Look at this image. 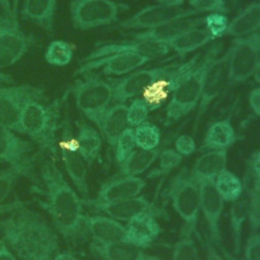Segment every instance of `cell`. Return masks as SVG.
<instances>
[{
	"label": "cell",
	"mask_w": 260,
	"mask_h": 260,
	"mask_svg": "<svg viewBox=\"0 0 260 260\" xmlns=\"http://www.w3.org/2000/svg\"><path fill=\"white\" fill-rule=\"evenodd\" d=\"M153 1L157 2L160 5L171 6V7H179L185 2V0H153Z\"/></svg>",
	"instance_id": "obj_55"
},
{
	"label": "cell",
	"mask_w": 260,
	"mask_h": 260,
	"mask_svg": "<svg viewBox=\"0 0 260 260\" xmlns=\"http://www.w3.org/2000/svg\"><path fill=\"white\" fill-rule=\"evenodd\" d=\"M39 185L36 191L45 196L36 201L50 215L58 234L67 243L75 244L86 230L83 225V202L57 167L54 158H47L40 164Z\"/></svg>",
	"instance_id": "obj_1"
},
{
	"label": "cell",
	"mask_w": 260,
	"mask_h": 260,
	"mask_svg": "<svg viewBox=\"0 0 260 260\" xmlns=\"http://www.w3.org/2000/svg\"><path fill=\"white\" fill-rule=\"evenodd\" d=\"M14 83H15V80L11 75L0 70V86L14 84Z\"/></svg>",
	"instance_id": "obj_54"
},
{
	"label": "cell",
	"mask_w": 260,
	"mask_h": 260,
	"mask_svg": "<svg viewBox=\"0 0 260 260\" xmlns=\"http://www.w3.org/2000/svg\"><path fill=\"white\" fill-rule=\"evenodd\" d=\"M20 177H23L22 172L15 168L0 171V205L8 198Z\"/></svg>",
	"instance_id": "obj_42"
},
{
	"label": "cell",
	"mask_w": 260,
	"mask_h": 260,
	"mask_svg": "<svg viewBox=\"0 0 260 260\" xmlns=\"http://www.w3.org/2000/svg\"><path fill=\"white\" fill-rule=\"evenodd\" d=\"M172 260H199L198 249L193 238V232L184 224L174 245Z\"/></svg>",
	"instance_id": "obj_36"
},
{
	"label": "cell",
	"mask_w": 260,
	"mask_h": 260,
	"mask_svg": "<svg viewBox=\"0 0 260 260\" xmlns=\"http://www.w3.org/2000/svg\"><path fill=\"white\" fill-rule=\"evenodd\" d=\"M14 0H0L1 11L12 19V8Z\"/></svg>",
	"instance_id": "obj_53"
},
{
	"label": "cell",
	"mask_w": 260,
	"mask_h": 260,
	"mask_svg": "<svg viewBox=\"0 0 260 260\" xmlns=\"http://www.w3.org/2000/svg\"><path fill=\"white\" fill-rule=\"evenodd\" d=\"M45 88L30 84L0 86V125L20 133L19 118L23 108L34 100H44Z\"/></svg>",
	"instance_id": "obj_10"
},
{
	"label": "cell",
	"mask_w": 260,
	"mask_h": 260,
	"mask_svg": "<svg viewBox=\"0 0 260 260\" xmlns=\"http://www.w3.org/2000/svg\"><path fill=\"white\" fill-rule=\"evenodd\" d=\"M58 147L68 177L72 181L77 192L84 199L88 198L87 165L79 151L76 136L73 135L68 112L65 113L64 119L61 123V136L59 138Z\"/></svg>",
	"instance_id": "obj_9"
},
{
	"label": "cell",
	"mask_w": 260,
	"mask_h": 260,
	"mask_svg": "<svg viewBox=\"0 0 260 260\" xmlns=\"http://www.w3.org/2000/svg\"><path fill=\"white\" fill-rule=\"evenodd\" d=\"M229 83V53L223 56L215 58L209 64L206 71L200 100L198 103V110L195 118V127L199 120L209 107V105L220 94L224 86Z\"/></svg>",
	"instance_id": "obj_18"
},
{
	"label": "cell",
	"mask_w": 260,
	"mask_h": 260,
	"mask_svg": "<svg viewBox=\"0 0 260 260\" xmlns=\"http://www.w3.org/2000/svg\"><path fill=\"white\" fill-rule=\"evenodd\" d=\"M40 152L35 150L30 141L16 135L13 130L0 125V162H5L11 168L22 172L23 177L39 185V177L36 175V164Z\"/></svg>",
	"instance_id": "obj_8"
},
{
	"label": "cell",
	"mask_w": 260,
	"mask_h": 260,
	"mask_svg": "<svg viewBox=\"0 0 260 260\" xmlns=\"http://www.w3.org/2000/svg\"><path fill=\"white\" fill-rule=\"evenodd\" d=\"M260 29V1L252 2L243 8L229 22L225 35L236 38L245 37Z\"/></svg>",
	"instance_id": "obj_30"
},
{
	"label": "cell",
	"mask_w": 260,
	"mask_h": 260,
	"mask_svg": "<svg viewBox=\"0 0 260 260\" xmlns=\"http://www.w3.org/2000/svg\"><path fill=\"white\" fill-rule=\"evenodd\" d=\"M54 260H79L75 255L70 252H59Z\"/></svg>",
	"instance_id": "obj_56"
},
{
	"label": "cell",
	"mask_w": 260,
	"mask_h": 260,
	"mask_svg": "<svg viewBox=\"0 0 260 260\" xmlns=\"http://www.w3.org/2000/svg\"><path fill=\"white\" fill-rule=\"evenodd\" d=\"M201 24H203V16H192L172 20L170 22L150 29L143 30L141 32L131 34V36L133 39L136 40H145L169 45L185 31L194 27H198Z\"/></svg>",
	"instance_id": "obj_21"
},
{
	"label": "cell",
	"mask_w": 260,
	"mask_h": 260,
	"mask_svg": "<svg viewBox=\"0 0 260 260\" xmlns=\"http://www.w3.org/2000/svg\"><path fill=\"white\" fill-rule=\"evenodd\" d=\"M73 57L72 46L63 40L52 41L45 52V60L52 66H66Z\"/></svg>",
	"instance_id": "obj_37"
},
{
	"label": "cell",
	"mask_w": 260,
	"mask_h": 260,
	"mask_svg": "<svg viewBox=\"0 0 260 260\" xmlns=\"http://www.w3.org/2000/svg\"><path fill=\"white\" fill-rule=\"evenodd\" d=\"M136 147L142 149H155L160 141L159 129L152 123L145 121L133 128Z\"/></svg>",
	"instance_id": "obj_38"
},
{
	"label": "cell",
	"mask_w": 260,
	"mask_h": 260,
	"mask_svg": "<svg viewBox=\"0 0 260 260\" xmlns=\"http://www.w3.org/2000/svg\"><path fill=\"white\" fill-rule=\"evenodd\" d=\"M90 250L101 260H161L160 257L148 254L142 248L128 241L114 243L91 242Z\"/></svg>",
	"instance_id": "obj_25"
},
{
	"label": "cell",
	"mask_w": 260,
	"mask_h": 260,
	"mask_svg": "<svg viewBox=\"0 0 260 260\" xmlns=\"http://www.w3.org/2000/svg\"><path fill=\"white\" fill-rule=\"evenodd\" d=\"M175 149L183 157L191 155L196 149V143L192 136L183 134L177 137L175 140Z\"/></svg>",
	"instance_id": "obj_47"
},
{
	"label": "cell",
	"mask_w": 260,
	"mask_h": 260,
	"mask_svg": "<svg viewBox=\"0 0 260 260\" xmlns=\"http://www.w3.org/2000/svg\"><path fill=\"white\" fill-rule=\"evenodd\" d=\"M83 204L91 206L106 213L108 216L119 221H129L134 216L141 213H151L158 218L166 215L165 211L150 202L142 195H137L123 200L113 202H101L94 199H82Z\"/></svg>",
	"instance_id": "obj_15"
},
{
	"label": "cell",
	"mask_w": 260,
	"mask_h": 260,
	"mask_svg": "<svg viewBox=\"0 0 260 260\" xmlns=\"http://www.w3.org/2000/svg\"><path fill=\"white\" fill-rule=\"evenodd\" d=\"M20 0H14L13 3V8H12V21L14 24H18V5H19Z\"/></svg>",
	"instance_id": "obj_57"
},
{
	"label": "cell",
	"mask_w": 260,
	"mask_h": 260,
	"mask_svg": "<svg viewBox=\"0 0 260 260\" xmlns=\"http://www.w3.org/2000/svg\"><path fill=\"white\" fill-rule=\"evenodd\" d=\"M220 48V44L210 47L195 68L174 90L166 107V125L174 124L198 106L206 71L212 60L217 57Z\"/></svg>",
	"instance_id": "obj_4"
},
{
	"label": "cell",
	"mask_w": 260,
	"mask_h": 260,
	"mask_svg": "<svg viewBox=\"0 0 260 260\" xmlns=\"http://www.w3.org/2000/svg\"><path fill=\"white\" fill-rule=\"evenodd\" d=\"M206 260H224L209 238L206 240Z\"/></svg>",
	"instance_id": "obj_51"
},
{
	"label": "cell",
	"mask_w": 260,
	"mask_h": 260,
	"mask_svg": "<svg viewBox=\"0 0 260 260\" xmlns=\"http://www.w3.org/2000/svg\"><path fill=\"white\" fill-rule=\"evenodd\" d=\"M167 195L176 213L184 225L196 232L200 212V191L198 183L190 176L187 169L179 171L169 184Z\"/></svg>",
	"instance_id": "obj_7"
},
{
	"label": "cell",
	"mask_w": 260,
	"mask_h": 260,
	"mask_svg": "<svg viewBox=\"0 0 260 260\" xmlns=\"http://www.w3.org/2000/svg\"><path fill=\"white\" fill-rule=\"evenodd\" d=\"M200 212L202 213L209 231V239L215 246L221 245L220 218L224 207V201L218 194L214 182L199 184Z\"/></svg>",
	"instance_id": "obj_19"
},
{
	"label": "cell",
	"mask_w": 260,
	"mask_h": 260,
	"mask_svg": "<svg viewBox=\"0 0 260 260\" xmlns=\"http://www.w3.org/2000/svg\"><path fill=\"white\" fill-rule=\"evenodd\" d=\"M128 127L127 106L122 103H117L107 110L99 129L109 145L114 149L119 136Z\"/></svg>",
	"instance_id": "obj_28"
},
{
	"label": "cell",
	"mask_w": 260,
	"mask_h": 260,
	"mask_svg": "<svg viewBox=\"0 0 260 260\" xmlns=\"http://www.w3.org/2000/svg\"><path fill=\"white\" fill-rule=\"evenodd\" d=\"M169 51H170L169 45L159 44L151 41L133 39L131 41H121L118 43L115 42V43L101 44L95 49H93L87 56H85L82 62L98 59V58L115 54V53H122V52H132V53L140 54L152 60L154 58H158L167 55Z\"/></svg>",
	"instance_id": "obj_20"
},
{
	"label": "cell",
	"mask_w": 260,
	"mask_h": 260,
	"mask_svg": "<svg viewBox=\"0 0 260 260\" xmlns=\"http://www.w3.org/2000/svg\"><path fill=\"white\" fill-rule=\"evenodd\" d=\"M250 212L249 223L252 231L260 230V181L253 180L252 187L249 189Z\"/></svg>",
	"instance_id": "obj_40"
},
{
	"label": "cell",
	"mask_w": 260,
	"mask_h": 260,
	"mask_svg": "<svg viewBox=\"0 0 260 260\" xmlns=\"http://www.w3.org/2000/svg\"><path fill=\"white\" fill-rule=\"evenodd\" d=\"M158 217L151 213H141L126 222V241L140 247H149L161 234Z\"/></svg>",
	"instance_id": "obj_22"
},
{
	"label": "cell",
	"mask_w": 260,
	"mask_h": 260,
	"mask_svg": "<svg viewBox=\"0 0 260 260\" xmlns=\"http://www.w3.org/2000/svg\"><path fill=\"white\" fill-rule=\"evenodd\" d=\"M200 54L195 55L183 64H175L167 73L157 78L141 94L149 111H154L171 98L174 90L187 77L199 62Z\"/></svg>",
	"instance_id": "obj_12"
},
{
	"label": "cell",
	"mask_w": 260,
	"mask_h": 260,
	"mask_svg": "<svg viewBox=\"0 0 260 260\" xmlns=\"http://www.w3.org/2000/svg\"><path fill=\"white\" fill-rule=\"evenodd\" d=\"M175 64L142 69L135 71L123 78H109L113 88V101L124 104L127 100L141 94L157 78L167 73Z\"/></svg>",
	"instance_id": "obj_16"
},
{
	"label": "cell",
	"mask_w": 260,
	"mask_h": 260,
	"mask_svg": "<svg viewBox=\"0 0 260 260\" xmlns=\"http://www.w3.org/2000/svg\"><path fill=\"white\" fill-rule=\"evenodd\" d=\"M151 59L146 56L132 52L115 53L98 59L81 62L78 69L75 71V74L77 75L85 71L102 69L104 75H124L146 64Z\"/></svg>",
	"instance_id": "obj_17"
},
{
	"label": "cell",
	"mask_w": 260,
	"mask_h": 260,
	"mask_svg": "<svg viewBox=\"0 0 260 260\" xmlns=\"http://www.w3.org/2000/svg\"><path fill=\"white\" fill-rule=\"evenodd\" d=\"M34 42V37L0 11V70L19 61Z\"/></svg>",
	"instance_id": "obj_13"
},
{
	"label": "cell",
	"mask_w": 260,
	"mask_h": 260,
	"mask_svg": "<svg viewBox=\"0 0 260 260\" xmlns=\"http://www.w3.org/2000/svg\"><path fill=\"white\" fill-rule=\"evenodd\" d=\"M253 76H254V79L256 80L257 83L260 84V59L254 69V72H253Z\"/></svg>",
	"instance_id": "obj_58"
},
{
	"label": "cell",
	"mask_w": 260,
	"mask_h": 260,
	"mask_svg": "<svg viewBox=\"0 0 260 260\" xmlns=\"http://www.w3.org/2000/svg\"><path fill=\"white\" fill-rule=\"evenodd\" d=\"M57 0H23L19 14L42 28L49 37L55 35Z\"/></svg>",
	"instance_id": "obj_23"
},
{
	"label": "cell",
	"mask_w": 260,
	"mask_h": 260,
	"mask_svg": "<svg viewBox=\"0 0 260 260\" xmlns=\"http://www.w3.org/2000/svg\"><path fill=\"white\" fill-rule=\"evenodd\" d=\"M136 148L134 130L131 127H128L118 138L115 145V157L117 162L120 165L126 159V157Z\"/></svg>",
	"instance_id": "obj_39"
},
{
	"label": "cell",
	"mask_w": 260,
	"mask_h": 260,
	"mask_svg": "<svg viewBox=\"0 0 260 260\" xmlns=\"http://www.w3.org/2000/svg\"><path fill=\"white\" fill-rule=\"evenodd\" d=\"M226 162L228 150H208L195 160L189 174L198 185L214 182L219 173L226 169Z\"/></svg>",
	"instance_id": "obj_27"
},
{
	"label": "cell",
	"mask_w": 260,
	"mask_h": 260,
	"mask_svg": "<svg viewBox=\"0 0 260 260\" xmlns=\"http://www.w3.org/2000/svg\"><path fill=\"white\" fill-rule=\"evenodd\" d=\"M77 135L76 140L79 151L84 158L87 167L90 169L93 162L99 158L102 149L101 134L89 124L76 121Z\"/></svg>",
	"instance_id": "obj_31"
},
{
	"label": "cell",
	"mask_w": 260,
	"mask_h": 260,
	"mask_svg": "<svg viewBox=\"0 0 260 260\" xmlns=\"http://www.w3.org/2000/svg\"><path fill=\"white\" fill-rule=\"evenodd\" d=\"M199 13L192 8H182L165 6L160 4L150 5L142 8L132 16L121 21L117 27L121 29H150L172 20L192 17L198 15Z\"/></svg>",
	"instance_id": "obj_14"
},
{
	"label": "cell",
	"mask_w": 260,
	"mask_h": 260,
	"mask_svg": "<svg viewBox=\"0 0 260 260\" xmlns=\"http://www.w3.org/2000/svg\"><path fill=\"white\" fill-rule=\"evenodd\" d=\"M43 101L34 100L25 105L19 118V129L38 145L41 152L54 157L59 148L57 133L61 128V100L56 99L50 104Z\"/></svg>",
	"instance_id": "obj_3"
},
{
	"label": "cell",
	"mask_w": 260,
	"mask_h": 260,
	"mask_svg": "<svg viewBox=\"0 0 260 260\" xmlns=\"http://www.w3.org/2000/svg\"><path fill=\"white\" fill-rule=\"evenodd\" d=\"M213 40L214 39L207 32L205 28H200L198 26L191 28L179 36L176 40L169 44V47L178 56L185 57L188 53L203 47Z\"/></svg>",
	"instance_id": "obj_34"
},
{
	"label": "cell",
	"mask_w": 260,
	"mask_h": 260,
	"mask_svg": "<svg viewBox=\"0 0 260 260\" xmlns=\"http://www.w3.org/2000/svg\"><path fill=\"white\" fill-rule=\"evenodd\" d=\"M79 75L67 92L73 95L79 112L99 128L113 102L112 85L109 80L103 79L93 71H85Z\"/></svg>",
	"instance_id": "obj_5"
},
{
	"label": "cell",
	"mask_w": 260,
	"mask_h": 260,
	"mask_svg": "<svg viewBox=\"0 0 260 260\" xmlns=\"http://www.w3.org/2000/svg\"><path fill=\"white\" fill-rule=\"evenodd\" d=\"M249 171L253 180L260 181V149L251 154L249 158Z\"/></svg>",
	"instance_id": "obj_48"
},
{
	"label": "cell",
	"mask_w": 260,
	"mask_h": 260,
	"mask_svg": "<svg viewBox=\"0 0 260 260\" xmlns=\"http://www.w3.org/2000/svg\"><path fill=\"white\" fill-rule=\"evenodd\" d=\"M203 24L207 32L215 40L225 35L229 25V19L225 14L210 13L206 16H203Z\"/></svg>",
	"instance_id": "obj_41"
},
{
	"label": "cell",
	"mask_w": 260,
	"mask_h": 260,
	"mask_svg": "<svg viewBox=\"0 0 260 260\" xmlns=\"http://www.w3.org/2000/svg\"><path fill=\"white\" fill-rule=\"evenodd\" d=\"M0 260H17L3 239H0Z\"/></svg>",
	"instance_id": "obj_52"
},
{
	"label": "cell",
	"mask_w": 260,
	"mask_h": 260,
	"mask_svg": "<svg viewBox=\"0 0 260 260\" xmlns=\"http://www.w3.org/2000/svg\"><path fill=\"white\" fill-rule=\"evenodd\" d=\"M149 109L145 102L140 99H134L129 106H127V121L131 128H135L141 123L145 122L149 113Z\"/></svg>",
	"instance_id": "obj_43"
},
{
	"label": "cell",
	"mask_w": 260,
	"mask_h": 260,
	"mask_svg": "<svg viewBox=\"0 0 260 260\" xmlns=\"http://www.w3.org/2000/svg\"><path fill=\"white\" fill-rule=\"evenodd\" d=\"M229 53V84H238L253 75L260 59V32L236 38Z\"/></svg>",
	"instance_id": "obj_11"
},
{
	"label": "cell",
	"mask_w": 260,
	"mask_h": 260,
	"mask_svg": "<svg viewBox=\"0 0 260 260\" xmlns=\"http://www.w3.org/2000/svg\"><path fill=\"white\" fill-rule=\"evenodd\" d=\"M236 140L237 135L231 121L223 119L209 126L203 139L202 148L207 150H228Z\"/></svg>",
	"instance_id": "obj_32"
},
{
	"label": "cell",
	"mask_w": 260,
	"mask_h": 260,
	"mask_svg": "<svg viewBox=\"0 0 260 260\" xmlns=\"http://www.w3.org/2000/svg\"><path fill=\"white\" fill-rule=\"evenodd\" d=\"M250 212V199L249 188L244 185L242 195L232 202L230 208V225L233 236L234 253L239 255L242 250V233L245 222L249 218Z\"/></svg>",
	"instance_id": "obj_29"
},
{
	"label": "cell",
	"mask_w": 260,
	"mask_h": 260,
	"mask_svg": "<svg viewBox=\"0 0 260 260\" xmlns=\"http://www.w3.org/2000/svg\"><path fill=\"white\" fill-rule=\"evenodd\" d=\"M214 186L223 201L231 203L237 200L244 190L242 180L228 169L223 170L215 178Z\"/></svg>",
	"instance_id": "obj_35"
},
{
	"label": "cell",
	"mask_w": 260,
	"mask_h": 260,
	"mask_svg": "<svg viewBox=\"0 0 260 260\" xmlns=\"http://www.w3.org/2000/svg\"><path fill=\"white\" fill-rule=\"evenodd\" d=\"M83 225L92 242L114 243L126 241V228L119 220L105 215H83Z\"/></svg>",
	"instance_id": "obj_24"
},
{
	"label": "cell",
	"mask_w": 260,
	"mask_h": 260,
	"mask_svg": "<svg viewBox=\"0 0 260 260\" xmlns=\"http://www.w3.org/2000/svg\"><path fill=\"white\" fill-rule=\"evenodd\" d=\"M222 254L224 255V257L226 258V260H237L235 257H233L230 253H228V252H226L225 250H223V249H222Z\"/></svg>",
	"instance_id": "obj_59"
},
{
	"label": "cell",
	"mask_w": 260,
	"mask_h": 260,
	"mask_svg": "<svg viewBox=\"0 0 260 260\" xmlns=\"http://www.w3.org/2000/svg\"><path fill=\"white\" fill-rule=\"evenodd\" d=\"M146 183L139 176H122L103 184L94 200L113 202L140 194Z\"/></svg>",
	"instance_id": "obj_26"
},
{
	"label": "cell",
	"mask_w": 260,
	"mask_h": 260,
	"mask_svg": "<svg viewBox=\"0 0 260 260\" xmlns=\"http://www.w3.org/2000/svg\"><path fill=\"white\" fill-rule=\"evenodd\" d=\"M127 9V4L113 0H69L71 23L79 30L115 23L119 20V15Z\"/></svg>",
	"instance_id": "obj_6"
},
{
	"label": "cell",
	"mask_w": 260,
	"mask_h": 260,
	"mask_svg": "<svg viewBox=\"0 0 260 260\" xmlns=\"http://www.w3.org/2000/svg\"><path fill=\"white\" fill-rule=\"evenodd\" d=\"M245 260H260V233L252 231L244 245Z\"/></svg>",
	"instance_id": "obj_46"
},
{
	"label": "cell",
	"mask_w": 260,
	"mask_h": 260,
	"mask_svg": "<svg viewBox=\"0 0 260 260\" xmlns=\"http://www.w3.org/2000/svg\"><path fill=\"white\" fill-rule=\"evenodd\" d=\"M3 241L21 260H54L60 252L59 235L40 212L21 206L0 221Z\"/></svg>",
	"instance_id": "obj_2"
},
{
	"label": "cell",
	"mask_w": 260,
	"mask_h": 260,
	"mask_svg": "<svg viewBox=\"0 0 260 260\" xmlns=\"http://www.w3.org/2000/svg\"><path fill=\"white\" fill-rule=\"evenodd\" d=\"M189 5L198 13L211 12V13H228L224 0H189Z\"/></svg>",
	"instance_id": "obj_44"
},
{
	"label": "cell",
	"mask_w": 260,
	"mask_h": 260,
	"mask_svg": "<svg viewBox=\"0 0 260 260\" xmlns=\"http://www.w3.org/2000/svg\"><path fill=\"white\" fill-rule=\"evenodd\" d=\"M159 149H142L136 147L120 164L122 176H139L144 173L158 157Z\"/></svg>",
	"instance_id": "obj_33"
},
{
	"label": "cell",
	"mask_w": 260,
	"mask_h": 260,
	"mask_svg": "<svg viewBox=\"0 0 260 260\" xmlns=\"http://www.w3.org/2000/svg\"><path fill=\"white\" fill-rule=\"evenodd\" d=\"M158 168L164 174L176 169L183 159V156L173 148H166L158 153Z\"/></svg>",
	"instance_id": "obj_45"
},
{
	"label": "cell",
	"mask_w": 260,
	"mask_h": 260,
	"mask_svg": "<svg viewBox=\"0 0 260 260\" xmlns=\"http://www.w3.org/2000/svg\"><path fill=\"white\" fill-rule=\"evenodd\" d=\"M248 100L253 113L260 117V87L253 88L249 93Z\"/></svg>",
	"instance_id": "obj_49"
},
{
	"label": "cell",
	"mask_w": 260,
	"mask_h": 260,
	"mask_svg": "<svg viewBox=\"0 0 260 260\" xmlns=\"http://www.w3.org/2000/svg\"><path fill=\"white\" fill-rule=\"evenodd\" d=\"M29 204H30L29 201H22L19 199H16L9 203H3L0 205V215L10 213L13 210H15L21 206H25V205H29Z\"/></svg>",
	"instance_id": "obj_50"
}]
</instances>
